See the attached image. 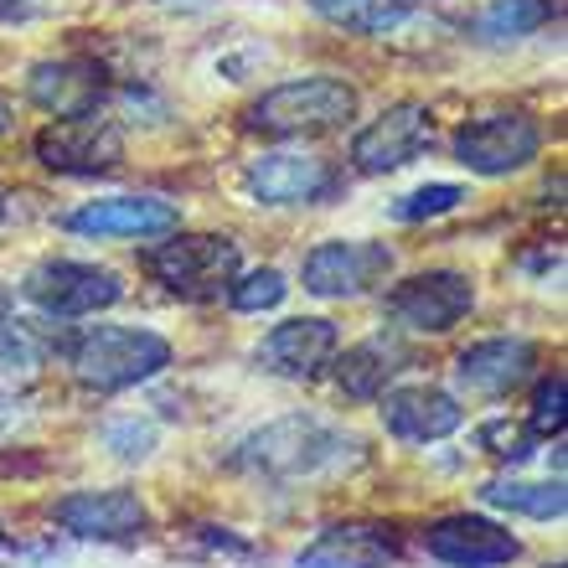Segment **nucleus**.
<instances>
[{"label": "nucleus", "instance_id": "nucleus-4", "mask_svg": "<svg viewBox=\"0 0 568 568\" xmlns=\"http://www.w3.org/2000/svg\"><path fill=\"white\" fill-rule=\"evenodd\" d=\"M150 280L176 300H223L227 284L243 274V254L227 233H165L145 248Z\"/></svg>", "mask_w": 568, "mask_h": 568}, {"label": "nucleus", "instance_id": "nucleus-20", "mask_svg": "<svg viewBox=\"0 0 568 568\" xmlns=\"http://www.w3.org/2000/svg\"><path fill=\"white\" fill-rule=\"evenodd\" d=\"M331 362H336V388H342L346 398H362V404H367V398H383V393L414 367V352H408L404 336L377 331L367 342L336 352Z\"/></svg>", "mask_w": 568, "mask_h": 568}, {"label": "nucleus", "instance_id": "nucleus-16", "mask_svg": "<svg viewBox=\"0 0 568 568\" xmlns=\"http://www.w3.org/2000/svg\"><path fill=\"white\" fill-rule=\"evenodd\" d=\"M538 367V342L527 336H486V342H470L455 357V383L470 398H507L511 388H523Z\"/></svg>", "mask_w": 568, "mask_h": 568}, {"label": "nucleus", "instance_id": "nucleus-5", "mask_svg": "<svg viewBox=\"0 0 568 568\" xmlns=\"http://www.w3.org/2000/svg\"><path fill=\"white\" fill-rule=\"evenodd\" d=\"M449 150L470 176H517L542 155V124L527 109H491V114L465 120L449 140Z\"/></svg>", "mask_w": 568, "mask_h": 568}, {"label": "nucleus", "instance_id": "nucleus-19", "mask_svg": "<svg viewBox=\"0 0 568 568\" xmlns=\"http://www.w3.org/2000/svg\"><path fill=\"white\" fill-rule=\"evenodd\" d=\"M398 532L388 523H331L295 554V568H393Z\"/></svg>", "mask_w": 568, "mask_h": 568}, {"label": "nucleus", "instance_id": "nucleus-7", "mask_svg": "<svg viewBox=\"0 0 568 568\" xmlns=\"http://www.w3.org/2000/svg\"><path fill=\"white\" fill-rule=\"evenodd\" d=\"M398 270V254L373 239H331L300 258V284L315 300H362L383 290Z\"/></svg>", "mask_w": 568, "mask_h": 568}, {"label": "nucleus", "instance_id": "nucleus-32", "mask_svg": "<svg viewBox=\"0 0 568 568\" xmlns=\"http://www.w3.org/2000/svg\"><path fill=\"white\" fill-rule=\"evenodd\" d=\"M6 315H11V290L0 284V321H6Z\"/></svg>", "mask_w": 568, "mask_h": 568}, {"label": "nucleus", "instance_id": "nucleus-27", "mask_svg": "<svg viewBox=\"0 0 568 568\" xmlns=\"http://www.w3.org/2000/svg\"><path fill=\"white\" fill-rule=\"evenodd\" d=\"M42 357H47V342L37 336V326L6 315V321H0V367H6V373H31Z\"/></svg>", "mask_w": 568, "mask_h": 568}, {"label": "nucleus", "instance_id": "nucleus-26", "mask_svg": "<svg viewBox=\"0 0 568 568\" xmlns=\"http://www.w3.org/2000/svg\"><path fill=\"white\" fill-rule=\"evenodd\" d=\"M99 439H104V449L114 455V460H130V465H140V460H150L155 455V424L150 419H140V414H130V419H109L104 429H99Z\"/></svg>", "mask_w": 568, "mask_h": 568}, {"label": "nucleus", "instance_id": "nucleus-31", "mask_svg": "<svg viewBox=\"0 0 568 568\" xmlns=\"http://www.w3.org/2000/svg\"><path fill=\"white\" fill-rule=\"evenodd\" d=\"M11 124H16V109L11 99H0V135H11Z\"/></svg>", "mask_w": 568, "mask_h": 568}, {"label": "nucleus", "instance_id": "nucleus-10", "mask_svg": "<svg viewBox=\"0 0 568 568\" xmlns=\"http://www.w3.org/2000/svg\"><path fill=\"white\" fill-rule=\"evenodd\" d=\"M243 192L258 207H315L336 192V165L315 150H264L243 171Z\"/></svg>", "mask_w": 568, "mask_h": 568}, {"label": "nucleus", "instance_id": "nucleus-24", "mask_svg": "<svg viewBox=\"0 0 568 568\" xmlns=\"http://www.w3.org/2000/svg\"><path fill=\"white\" fill-rule=\"evenodd\" d=\"M305 6H311L315 16L336 21V27L367 31V37L398 27V0H305Z\"/></svg>", "mask_w": 568, "mask_h": 568}, {"label": "nucleus", "instance_id": "nucleus-11", "mask_svg": "<svg viewBox=\"0 0 568 568\" xmlns=\"http://www.w3.org/2000/svg\"><path fill=\"white\" fill-rule=\"evenodd\" d=\"M424 554L445 568H507L523 558V538L480 511H449L424 527Z\"/></svg>", "mask_w": 568, "mask_h": 568}, {"label": "nucleus", "instance_id": "nucleus-25", "mask_svg": "<svg viewBox=\"0 0 568 568\" xmlns=\"http://www.w3.org/2000/svg\"><path fill=\"white\" fill-rule=\"evenodd\" d=\"M284 295H290V284H284V274L280 270H248V274H239V280L227 284V305L239 315H264V311H280L284 305Z\"/></svg>", "mask_w": 568, "mask_h": 568}, {"label": "nucleus", "instance_id": "nucleus-1", "mask_svg": "<svg viewBox=\"0 0 568 568\" xmlns=\"http://www.w3.org/2000/svg\"><path fill=\"white\" fill-rule=\"evenodd\" d=\"M352 449H362L346 429H336L321 414H284L270 419L264 429H254L248 439H239L233 460L254 476H274V480H300V476H321L336 470L342 460H352Z\"/></svg>", "mask_w": 568, "mask_h": 568}, {"label": "nucleus", "instance_id": "nucleus-23", "mask_svg": "<svg viewBox=\"0 0 568 568\" xmlns=\"http://www.w3.org/2000/svg\"><path fill=\"white\" fill-rule=\"evenodd\" d=\"M465 207V186L460 181H424L414 192H404L398 202H388L393 223H429V217H445V212Z\"/></svg>", "mask_w": 568, "mask_h": 568}, {"label": "nucleus", "instance_id": "nucleus-33", "mask_svg": "<svg viewBox=\"0 0 568 568\" xmlns=\"http://www.w3.org/2000/svg\"><path fill=\"white\" fill-rule=\"evenodd\" d=\"M6 217H11V192L0 186V223H6Z\"/></svg>", "mask_w": 568, "mask_h": 568}, {"label": "nucleus", "instance_id": "nucleus-14", "mask_svg": "<svg viewBox=\"0 0 568 568\" xmlns=\"http://www.w3.org/2000/svg\"><path fill=\"white\" fill-rule=\"evenodd\" d=\"M336 352H342V331L331 315H290L254 346V362L270 377L311 383V377L326 373Z\"/></svg>", "mask_w": 568, "mask_h": 568}, {"label": "nucleus", "instance_id": "nucleus-15", "mask_svg": "<svg viewBox=\"0 0 568 568\" xmlns=\"http://www.w3.org/2000/svg\"><path fill=\"white\" fill-rule=\"evenodd\" d=\"M434 145V114L424 104H393L383 109L367 130H357L352 140V165L362 176H388L404 171L408 161H419Z\"/></svg>", "mask_w": 568, "mask_h": 568}, {"label": "nucleus", "instance_id": "nucleus-21", "mask_svg": "<svg viewBox=\"0 0 568 568\" xmlns=\"http://www.w3.org/2000/svg\"><path fill=\"white\" fill-rule=\"evenodd\" d=\"M548 21H558V0H486L470 16V37L476 42H523Z\"/></svg>", "mask_w": 568, "mask_h": 568}, {"label": "nucleus", "instance_id": "nucleus-18", "mask_svg": "<svg viewBox=\"0 0 568 568\" xmlns=\"http://www.w3.org/2000/svg\"><path fill=\"white\" fill-rule=\"evenodd\" d=\"M27 99L52 120H83L104 104V73L78 58H47L27 68Z\"/></svg>", "mask_w": 568, "mask_h": 568}, {"label": "nucleus", "instance_id": "nucleus-34", "mask_svg": "<svg viewBox=\"0 0 568 568\" xmlns=\"http://www.w3.org/2000/svg\"><path fill=\"white\" fill-rule=\"evenodd\" d=\"M398 6H419V0H398Z\"/></svg>", "mask_w": 568, "mask_h": 568}, {"label": "nucleus", "instance_id": "nucleus-30", "mask_svg": "<svg viewBox=\"0 0 568 568\" xmlns=\"http://www.w3.org/2000/svg\"><path fill=\"white\" fill-rule=\"evenodd\" d=\"M47 0H0V27H21L31 16H42Z\"/></svg>", "mask_w": 568, "mask_h": 568}, {"label": "nucleus", "instance_id": "nucleus-9", "mask_svg": "<svg viewBox=\"0 0 568 568\" xmlns=\"http://www.w3.org/2000/svg\"><path fill=\"white\" fill-rule=\"evenodd\" d=\"M68 233L78 239H99V243H114V239H165L181 227V207L165 202V196H145V192H114V196H93L83 207H73L62 217Z\"/></svg>", "mask_w": 568, "mask_h": 568}, {"label": "nucleus", "instance_id": "nucleus-22", "mask_svg": "<svg viewBox=\"0 0 568 568\" xmlns=\"http://www.w3.org/2000/svg\"><path fill=\"white\" fill-rule=\"evenodd\" d=\"M480 501L496 511H517V517H532V523H558L568 507L564 480H486L480 486Z\"/></svg>", "mask_w": 568, "mask_h": 568}, {"label": "nucleus", "instance_id": "nucleus-13", "mask_svg": "<svg viewBox=\"0 0 568 568\" xmlns=\"http://www.w3.org/2000/svg\"><path fill=\"white\" fill-rule=\"evenodd\" d=\"M31 150L58 176H109L124 161V135L99 114H83V120H52Z\"/></svg>", "mask_w": 568, "mask_h": 568}, {"label": "nucleus", "instance_id": "nucleus-29", "mask_svg": "<svg viewBox=\"0 0 568 568\" xmlns=\"http://www.w3.org/2000/svg\"><path fill=\"white\" fill-rule=\"evenodd\" d=\"M527 429L538 434V439L564 434V377L558 373L538 383V398H532V419H527Z\"/></svg>", "mask_w": 568, "mask_h": 568}, {"label": "nucleus", "instance_id": "nucleus-8", "mask_svg": "<svg viewBox=\"0 0 568 568\" xmlns=\"http://www.w3.org/2000/svg\"><path fill=\"white\" fill-rule=\"evenodd\" d=\"M383 311L398 331H414V336H445L476 311V284L460 270H424L414 280L393 284Z\"/></svg>", "mask_w": 568, "mask_h": 568}, {"label": "nucleus", "instance_id": "nucleus-17", "mask_svg": "<svg viewBox=\"0 0 568 568\" xmlns=\"http://www.w3.org/2000/svg\"><path fill=\"white\" fill-rule=\"evenodd\" d=\"M383 429L404 445H439L465 424V408L455 393L434 388V383H404V388L383 393Z\"/></svg>", "mask_w": 568, "mask_h": 568}, {"label": "nucleus", "instance_id": "nucleus-3", "mask_svg": "<svg viewBox=\"0 0 568 568\" xmlns=\"http://www.w3.org/2000/svg\"><path fill=\"white\" fill-rule=\"evenodd\" d=\"M248 130L274 140H311V135H331V130H346L357 120V89L346 78L331 73H311V78H290V83H274L248 104Z\"/></svg>", "mask_w": 568, "mask_h": 568}, {"label": "nucleus", "instance_id": "nucleus-28", "mask_svg": "<svg viewBox=\"0 0 568 568\" xmlns=\"http://www.w3.org/2000/svg\"><path fill=\"white\" fill-rule=\"evenodd\" d=\"M480 445L491 449L501 465H523L527 455H532V445H538V434L523 429V424H507V419H496L480 429Z\"/></svg>", "mask_w": 568, "mask_h": 568}, {"label": "nucleus", "instance_id": "nucleus-6", "mask_svg": "<svg viewBox=\"0 0 568 568\" xmlns=\"http://www.w3.org/2000/svg\"><path fill=\"white\" fill-rule=\"evenodd\" d=\"M21 295L47 321H83V315L114 311L124 300V280L104 264H83V258H42L27 270Z\"/></svg>", "mask_w": 568, "mask_h": 568}, {"label": "nucleus", "instance_id": "nucleus-2", "mask_svg": "<svg viewBox=\"0 0 568 568\" xmlns=\"http://www.w3.org/2000/svg\"><path fill=\"white\" fill-rule=\"evenodd\" d=\"M62 357L83 388L120 393L161 377L171 367V342L150 326H83L62 346Z\"/></svg>", "mask_w": 568, "mask_h": 568}, {"label": "nucleus", "instance_id": "nucleus-35", "mask_svg": "<svg viewBox=\"0 0 568 568\" xmlns=\"http://www.w3.org/2000/svg\"><path fill=\"white\" fill-rule=\"evenodd\" d=\"M0 542H6V527H0Z\"/></svg>", "mask_w": 568, "mask_h": 568}, {"label": "nucleus", "instance_id": "nucleus-12", "mask_svg": "<svg viewBox=\"0 0 568 568\" xmlns=\"http://www.w3.org/2000/svg\"><path fill=\"white\" fill-rule=\"evenodd\" d=\"M52 523L83 542H135L150 532V507L130 486L104 491H68L52 501Z\"/></svg>", "mask_w": 568, "mask_h": 568}]
</instances>
